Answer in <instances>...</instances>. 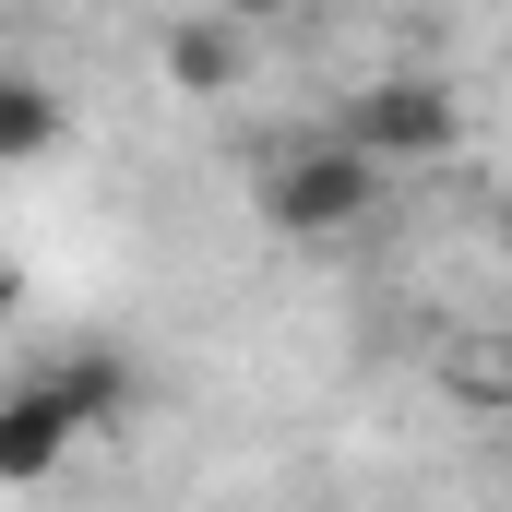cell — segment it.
<instances>
[{
    "label": "cell",
    "instance_id": "5b68a950",
    "mask_svg": "<svg viewBox=\"0 0 512 512\" xmlns=\"http://www.w3.org/2000/svg\"><path fill=\"white\" fill-rule=\"evenodd\" d=\"M60 393L84 405V429H120L131 417V358L120 346H84V358H60Z\"/></svg>",
    "mask_w": 512,
    "mask_h": 512
},
{
    "label": "cell",
    "instance_id": "52a82bcc",
    "mask_svg": "<svg viewBox=\"0 0 512 512\" xmlns=\"http://www.w3.org/2000/svg\"><path fill=\"white\" fill-rule=\"evenodd\" d=\"M215 12H227V24H274L286 0H215Z\"/></svg>",
    "mask_w": 512,
    "mask_h": 512
},
{
    "label": "cell",
    "instance_id": "3957f363",
    "mask_svg": "<svg viewBox=\"0 0 512 512\" xmlns=\"http://www.w3.org/2000/svg\"><path fill=\"white\" fill-rule=\"evenodd\" d=\"M72 441H84V405L60 393V370L12 382V405H0V477H12V489H48Z\"/></svg>",
    "mask_w": 512,
    "mask_h": 512
},
{
    "label": "cell",
    "instance_id": "7a4b0ae2",
    "mask_svg": "<svg viewBox=\"0 0 512 512\" xmlns=\"http://www.w3.org/2000/svg\"><path fill=\"white\" fill-rule=\"evenodd\" d=\"M334 131L358 143V155H382V167H429V155H453L465 143V96L453 84H429V72H382V84H358Z\"/></svg>",
    "mask_w": 512,
    "mask_h": 512
},
{
    "label": "cell",
    "instance_id": "8992f818",
    "mask_svg": "<svg viewBox=\"0 0 512 512\" xmlns=\"http://www.w3.org/2000/svg\"><path fill=\"white\" fill-rule=\"evenodd\" d=\"M48 143H60V96H48L36 72H12V84H0V155H24V167H36Z\"/></svg>",
    "mask_w": 512,
    "mask_h": 512
},
{
    "label": "cell",
    "instance_id": "6da1fadb",
    "mask_svg": "<svg viewBox=\"0 0 512 512\" xmlns=\"http://www.w3.org/2000/svg\"><path fill=\"white\" fill-rule=\"evenodd\" d=\"M370 215H382V155H358L346 131L274 155V179H262V227H286V239H346Z\"/></svg>",
    "mask_w": 512,
    "mask_h": 512
},
{
    "label": "cell",
    "instance_id": "277c9868",
    "mask_svg": "<svg viewBox=\"0 0 512 512\" xmlns=\"http://www.w3.org/2000/svg\"><path fill=\"white\" fill-rule=\"evenodd\" d=\"M167 84L179 96H227L239 72H251V24H227V12H203V24H167Z\"/></svg>",
    "mask_w": 512,
    "mask_h": 512
}]
</instances>
